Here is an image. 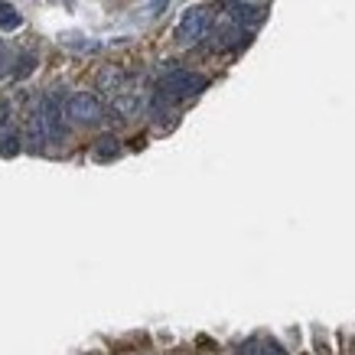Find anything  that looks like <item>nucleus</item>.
<instances>
[{"instance_id":"obj_12","label":"nucleus","mask_w":355,"mask_h":355,"mask_svg":"<svg viewBox=\"0 0 355 355\" xmlns=\"http://www.w3.org/2000/svg\"><path fill=\"white\" fill-rule=\"evenodd\" d=\"M166 7H170V0H150V13H153V17H160Z\"/></svg>"},{"instance_id":"obj_8","label":"nucleus","mask_w":355,"mask_h":355,"mask_svg":"<svg viewBox=\"0 0 355 355\" xmlns=\"http://www.w3.org/2000/svg\"><path fill=\"white\" fill-rule=\"evenodd\" d=\"M124 72H121V69H105V72H101V88H108V92H114V95H118L121 92V85H124Z\"/></svg>"},{"instance_id":"obj_3","label":"nucleus","mask_w":355,"mask_h":355,"mask_svg":"<svg viewBox=\"0 0 355 355\" xmlns=\"http://www.w3.org/2000/svg\"><path fill=\"white\" fill-rule=\"evenodd\" d=\"M62 111L72 124H82V128H92V124H98V121L105 118V105H101V98L92 95V92H76V95H69Z\"/></svg>"},{"instance_id":"obj_1","label":"nucleus","mask_w":355,"mask_h":355,"mask_svg":"<svg viewBox=\"0 0 355 355\" xmlns=\"http://www.w3.org/2000/svg\"><path fill=\"white\" fill-rule=\"evenodd\" d=\"M209 88V78L199 76V72H189V69H170L166 76L160 78V95H166L170 101H183V98H193L199 92Z\"/></svg>"},{"instance_id":"obj_5","label":"nucleus","mask_w":355,"mask_h":355,"mask_svg":"<svg viewBox=\"0 0 355 355\" xmlns=\"http://www.w3.org/2000/svg\"><path fill=\"white\" fill-rule=\"evenodd\" d=\"M40 118H43V128H46V140H62L65 137V124H62V105L55 95H46L40 101Z\"/></svg>"},{"instance_id":"obj_15","label":"nucleus","mask_w":355,"mask_h":355,"mask_svg":"<svg viewBox=\"0 0 355 355\" xmlns=\"http://www.w3.org/2000/svg\"><path fill=\"white\" fill-rule=\"evenodd\" d=\"M238 355H258V352H254V345H245V349H241Z\"/></svg>"},{"instance_id":"obj_4","label":"nucleus","mask_w":355,"mask_h":355,"mask_svg":"<svg viewBox=\"0 0 355 355\" xmlns=\"http://www.w3.org/2000/svg\"><path fill=\"white\" fill-rule=\"evenodd\" d=\"M225 17L241 30H251V26H261L268 10L254 3V0H225Z\"/></svg>"},{"instance_id":"obj_10","label":"nucleus","mask_w":355,"mask_h":355,"mask_svg":"<svg viewBox=\"0 0 355 355\" xmlns=\"http://www.w3.org/2000/svg\"><path fill=\"white\" fill-rule=\"evenodd\" d=\"M20 153V134H3L0 137V157H17Z\"/></svg>"},{"instance_id":"obj_9","label":"nucleus","mask_w":355,"mask_h":355,"mask_svg":"<svg viewBox=\"0 0 355 355\" xmlns=\"http://www.w3.org/2000/svg\"><path fill=\"white\" fill-rule=\"evenodd\" d=\"M118 150H121V147H118V140H114V137H101V140H98V147H95V157H98V160H114V157H118Z\"/></svg>"},{"instance_id":"obj_6","label":"nucleus","mask_w":355,"mask_h":355,"mask_svg":"<svg viewBox=\"0 0 355 355\" xmlns=\"http://www.w3.org/2000/svg\"><path fill=\"white\" fill-rule=\"evenodd\" d=\"M114 111H118L121 118H134L140 111V98L134 92H118L114 95Z\"/></svg>"},{"instance_id":"obj_13","label":"nucleus","mask_w":355,"mask_h":355,"mask_svg":"<svg viewBox=\"0 0 355 355\" xmlns=\"http://www.w3.org/2000/svg\"><path fill=\"white\" fill-rule=\"evenodd\" d=\"M7 121H10V105H7V101H0V130L7 128Z\"/></svg>"},{"instance_id":"obj_14","label":"nucleus","mask_w":355,"mask_h":355,"mask_svg":"<svg viewBox=\"0 0 355 355\" xmlns=\"http://www.w3.org/2000/svg\"><path fill=\"white\" fill-rule=\"evenodd\" d=\"M258 355H284V349L277 343H264V352H258Z\"/></svg>"},{"instance_id":"obj_7","label":"nucleus","mask_w":355,"mask_h":355,"mask_svg":"<svg viewBox=\"0 0 355 355\" xmlns=\"http://www.w3.org/2000/svg\"><path fill=\"white\" fill-rule=\"evenodd\" d=\"M20 26H23L20 10H17L13 3H0V30H3V33H13V30H20Z\"/></svg>"},{"instance_id":"obj_11","label":"nucleus","mask_w":355,"mask_h":355,"mask_svg":"<svg viewBox=\"0 0 355 355\" xmlns=\"http://www.w3.org/2000/svg\"><path fill=\"white\" fill-rule=\"evenodd\" d=\"M33 69H36V55H23V59H20V69H17L13 76H17V78H23V76H30Z\"/></svg>"},{"instance_id":"obj_2","label":"nucleus","mask_w":355,"mask_h":355,"mask_svg":"<svg viewBox=\"0 0 355 355\" xmlns=\"http://www.w3.org/2000/svg\"><path fill=\"white\" fill-rule=\"evenodd\" d=\"M209 30H212V7L196 3V7L183 10V17H180V23H176V43L193 46V43H199Z\"/></svg>"}]
</instances>
